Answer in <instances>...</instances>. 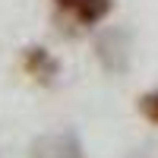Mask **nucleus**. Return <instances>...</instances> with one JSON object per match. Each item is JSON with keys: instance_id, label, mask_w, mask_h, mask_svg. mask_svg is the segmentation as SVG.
<instances>
[{"instance_id": "f257e3e1", "label": "nucleus", "mask_w": 158, "mask_h": 158, "mask_svg": "<svg viewBox=\"0 0 158 158\" xmlns=\"http://www.w3.org/2000/svg\"><path fill=\"white\" fill-rule=\"evenodd\" d=\"M32 158H82L76 133L63 130V133H48L32 146Z\"/></svg>"}, {"instance_id": "f03ea898", "label": "nucleus", "mask_w": 158, "mask_h": 158, "mask_svg": "<svg viewBox=\"0 0 158 158\" xmlns=\"http://www.w3.org/2000/svg\"><path fill=\"white\" fill-rule=\"evenodd\" d=\"M111 10H114V0H79L73 16L79 25H98L101 19H108Z\"/></svg>"}, {"instance_id": "7ed1b4c3", "label": "nucleus", "mask_w": 158, "mask_h": 158, "mask_svg": "<svg viewBox=\"0 0 158 158\" xmlns=\"http://www.w3.org/2000/svg\"><path fill=\"white\" fill-rule=\"evenodd\" d=\"M25 70H29L35 79L41 76V70H48L51 76H54V73H57V63L48 57V51H44V48H35V51H29V57H25ZM41 79H44V76H41Z\"/></svg>"}, {"instance_id": "20e7f679", "label": "nucleus", "mask_w": 158, "mask_h": 158, "mask_svg": "<svg viewBox=\"0 0 158 158\" xmlns=\"http://www.w3.org/2000/svg\"><path fill=\"white\" fill-rule=\"evenodd\" d=\"M139 114L146 117L149 123L158 127V92H149V95H142V98H139Z\"/></svg>"}, {"instance_id": "39448f33", "label": "nucleus", "mask_w": 158, "mask_h": 158, "mask_svg": "<svg viewBox=\"0 0 158 158\" xmlns=\"http://www.w3.org/2000/svg\"><path fill=\"white\" fill-rule=\"evenodd\" d=\"M54 3H57V10H60V13H73L79 0H54Z\"/></svg>"}]
</instances>
